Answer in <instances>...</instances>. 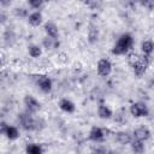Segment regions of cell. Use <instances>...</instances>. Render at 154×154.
Listing matches in <instances>:
<instances>
[{
  "instance_id": "obj_1",
  "label": "cell",
  "mask_w": 154,
  "mask_h": 154,
  "mask_svg": "<svg viewBox=\"0 0 154 154\" xmlns=\"http://www.w3.org/2000/svg\"><path fill=\"white\" fill-rule=\"evenodd\" d=\"M149 57H147V55H137V54H130L129 55V64L131 65V67H132V70H134V73L136 75V76H142L144 72H146V70H147V67H148V65H149V59H148Z\"/></svg>"
},
{
  "instance_id": "obj_2",
  "label": "cell",
  "mask_w": 154,
  "mask_h": 154,
  "mask_svg": "<svg viewBox=\"0 0 154 154\" xmlns=\"http://www.w3.org/2000/svg\"><path fill=\"white\" fill-rule=\"evenodd\" d=\"M134 46V38L131 35L129 34H123L117 43L114 45V47L112 48V53L116 54V55H122V54H125L128 53V51H130Z\"/></svg>"
},
{
  "instance_id": "obj_3",
  "label": "cell",
  "mask_w": 154,
  "mask_h": 154,
  "mask_svg": "<svg viewBox=\"0 0 154 154\" xmlns=\"http://www.w3.org/2000/svg\"><path fill=\"white\" fill-rule=\"evenodd\" d=\"M18 119L23 126V129L25 130H38L40 129V120L35 119L30 112H25V113H22L18 116Z\"/></svg>"
},
{
  "instance_id": "obj_4",
  "label": "cell",
  "mask_w": 154,
  "mask_h": 154,
  "mask_svg": "<svg viewBox=\"0 0 154 154\" xmlns=\"http://www.w3.org/2000/svg\"><path fill=\"white\" fill-rule=\"evenodd\" d=\"M130 113L132 117L140 118V117H147L149 111L144 102H135L130 106Z\"/></svg>"
},
{
  "instance_id": "obj_5",
  "label": "cell",
  "mask_w": 154,
  "mask_h": 154,
  "mask_svg": "<svg viewBox=\"0 0 154 154\" xmlns=\"http://www.w3.org/2000/svg\"><path fill=\"white\" fill-rule=\"evenodd\" d=\"M112 71V64L108 59H100L97 61V73L102 77H106L111 73Z\"/></svg>"
},
{
  "instance_id": "obj_6",
  "label": "cell",
  "mask_w": 154,
  "mask_h": 154,
  "mask_svg": "<svg viewBox=\"0 0 154 154\" xmlns=\"http://www.w3.org/2000/svg\"><path fill=\"white\" fill-rule=\"evenodd\" d=\"M24 105H25V107H26V111L30 112V113L37 112V111L40 109V107H41L40 102H38L34 96H31V95H26V96L24 97Z\"/></svg>"
},
{
  "instance_id": "obj_7",
  "label": "cell",
  "mask_w": 154,
  "mask_h": 154,
  "mask_svg": "<svg viewBox=\"0 0 154 154\" xmlns=\"http://www.w3.org/2000/svg\"><path fill=\"white\" fill-rule=\"evenodd\" d=\"M150 137V130L147 126H138L137 129H135L134 131V138L138 140V141H147Z\"/></svg>"
},
{
  "instance_id": "obj_8",
  "label": "cell",
  "mask_w": 154,
  "mask_h": 154,
  "mask_svg": "<svg viewBox=\"0 0 154 154\" xmlns=\"http://www.w3.org/2000/svg\"><path fill=\"white\" fill-rule=\"evenodd\" d=\"M37 85L43 93H49L52 90V81L47 76H41L37 79Z\"/></svg>"
},
{
  "instance_id": "obj_9",
  "label": "cell",
  "mask_w": 154,
  "mask_h": 154,
  "mask_svg": "<svg viewBox=\"0 0 154 154\" xmlns=\"http://www.w3.org/2000/svg\"><path fill=\"white\" fill-rule=\"evenodd\" d=\"M105 137V134H103V130L99 126H93L89 131V140L94 141V142H100L102 141Z\"/></svg>"
},
{
  "instance_id": "obj_10",
  "label": "cell",
  "mask_w": 154,
  "mask_h": 154,
  "mask_svg": "<svg viewBox=\"0 0 154 154\" xmlns=\"http://www.w3.org/2000/svg\"><path fill=\"white\" fill-rule=\"evenodd\" d=\"M45 31H46L47 36L51 37V38H53V40H55V38L58 37V34H59L58 26H57L53 22H47V23L45 24Z\"/></svg>"
},
{
  "instance_id": "obj_11",
  "label": "cell",
  "mask_w": 154,
  "mask_h": 154,
  "mask_svg": "<svg viewBox=\"0 0 154 154\" xmlns=\"http://www.w3.org/2000/svg\"><path fill=\"white\" fill-rule=\"evenodd\" d=\"M59 107H60L61 111H64V112H66V113H73L75 109H76L75 103H73L72 101L67 100V99H61V100L59 101Z\"/></svg>"
},
{
  "instance_id": "obj_12",
  "label": "cell",
  "mask_w": 154,
  "mask_h": 154,
  "mask_svg": "<svg viewBox=\"0 0 154 154\" xmlns=\"http://www.w3.org/2000/svg\"><path fill=\"white\" fill-rule=\"evenodd\" d=\"M28 22L32 26H38L42 23V14H41V12L35 11V12L30 13L29 17H28Z\"/></svg>"
},
{
  "instance_id": "obj_13",
  "label": "cell",
  "mask_w": 154,
  "mask_h": 154,
  "mask_svg": "<svg viewBox=\"0 0 154 154\" xmlns=\"http://www.w3.org/2000/svg\"><path fill=\"white\" fill-rule=\"evenodd\" d=\"M112 111L108 106L106 105H100L97 107V116L101 118V119H109L112 117Z\"/></svg>"
},
{
  "instance_id": "obj_14",
  "label": "cell",
  "mask_w": 154,
  "mask_h": 154,
  "mask_svg": "<svg viewBox=\"0 0 154 154\" xmlns=\"http://www.w3.org/2000/svg\"><path fill=\"white\" fill-rule=\"evenodd\" d=\"M116 138H117V141H118L120 144H129V143H131V141H132L131 136H130L126 131H119V132H117V134H116Z\"/></svg>"
},
{
  "instance_id": "obj_15",
  "label": "cell",
  "mask_w": 154,
  "mask_h": 154,
  "mask_svg": "<svg viewBox=\"0 0 154 154\" xmlns=\"http://www.w3.org/2000/svg\"><path fill=\"white\" fill-rule=\"evenodd\" d=\"M130 146H131V150H132L135 154H142V153L144 152V144H143L142 141H138V140H135V138H134V140L131 141Z\"/></svg>"
},
{
  "instance_id": "obj_16",
  "label": "cell",
  "mask_w": 154,
  "mask_h": 154,
  "mask_svg": "<svg viewBox=\"0 0 154 154\" xmlns=\"http://www.w3.org/2000/svg\"><path fill=\"white\" fill-rule=\"evenodd\" d=\"M4 135H5L10 141H13V140H17V138L19 137V131H18V129H17L16 126H10V125H8Z\"/></svg>"
},
{
  "instance_id": "obj_17",
  "label": "cell",
  "mask_w": 154,
  "mask_h": 154,
  "mask_svg": "<svg viewBox=\"0 0 154 154\" xmlns=\"http://www.w3.org/2000/svg\"><path fill=\"white\" fill-rule=\"evenodd\" d=\"M141 48H142L143 54L147 55V57H149V55L153 53V51H154V43H153V41H150V40H146V41L142 42Z\"/></svg>"
},
{
  "instance_id": "obj_18",
  "label": "cell",
  "mask_w": 154,
  "mask_h": 154,
  "mask_svg": "<svg viewBox=\"0 0 154 154\" xmlns=\"http://www.w3.org/2000/svg\"><path fill=\"white\" fill-rule=\"evenodd\" d=\"M28 52H29V55L32 58H38L42 54V49L37 45H30L28 47Z\"/></svg>"
},
{
  "instance_id": "obj_19",
  "label": "cell",
  "mask_w": 154,
  "mask_h": 154,
  "mask_svg": "<svg viewBox=\"0 0 154 154\" xmlns=\"http://www.w3.org/2000/svg\"><path fill=\"white\" fill-rule=\"evenodd\" d=\"M26 154H42V148L40 144L36 143H29L26 146Z\"/></svg>"
},
{
  "instance_id": "obj_20",
  "label": "cell",
  "mask_w": 154,
  "mask_h": 154,
  "mask_svg": "<svg viewBox=\"0 0 154 154\" xmlns=\"http://www.w3.org/2000/svg\"><path fill=\"white\" fill-rule=\"evenodd\" d=\"M54 40L53 38H51V37H46V38H43V46L46 47V48H52V47H57V46H59V43H57V42H53Z\"/></svg>"
},
{
  "instance_id": "obj_21",
  "label": "cell",
  "mask_w": 154,
  "mask_h": 154,
  "mask_svg": "<svg viewBox=\"0 0 154 154\" xmlns=\"http://www.w3.org/2000/svg\"><path fill=\"white\" fill-rule=\"evenodd\" d=\"M42 5H43V1L42 0H30L29 1V6H31L35 10H38Z\"/></svg>"
},
{
  "instance_id": "obj_22",
  "label": "cell",
  "mask_w": 154,
  "mask_h": 154,
  "mask_svg": "<svg viewBox=\"0 0 154 154\" xmlns=\"http://www.w3.org/2000/svg\"><path fill=\"white\" fill-rule=\"evenodd\" d=\"M96 40H97V30L94 29V28H91L90 31H89V41L93 43V42H95Z\"/></svg>"
},
{
  "instance_id": "obj_23",
  "label": "cell",
  "mask_w": 154,
  "mask_h": 154,
  "mask_svg": "<svg viewBox=\"0 0 154 154\" xmlns=\"http://www.w3.org/2000/svg\"><path fill=\"white\" fill-rule=\"evenodd\" d=\"M90 154H106V150L101 147H97V148H94Z\"/></svg>"
},
{
  "instance_id": "obj_24",
  "label": "cell",
  "mask_w": 154,
  "mask_h": 154,
  "mask_svg": "<svg viewBox=\"0 0 154 154\" xmlns=\"http://www.w3.org/2000/svg\"><path fill=\"white\" fill-rule=\"evenodd\" d=\"M7 126H8V125H6V123H5V122H1V125H0V132H1L2 135L5 134V131H6Z\"/></svg>"
},
{
  "instance_id": "obj_25",
  "label": "cell",
  "mask_w": 154,
  "mask_h": 154,
  "mask_svg": "<svg viewBox=\"0 0 154 154\" xmlns=\"http://www.w3.org/2000/svg\"><path fill=\"white\" fill-rule=\"evenodd\" d=\"M16 13H17L18 16H24V14L26 13V11H25L24 8H16Z\"/></svg>"
}]
</instances>
